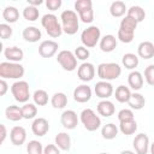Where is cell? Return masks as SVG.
Listing matches in <instances>:
<instances>
[{
	"label": "cell",
	"mask_w": 154,
	"mask_h": 154,
	"mask_svg": "<svg viewBox=\"0 0 154 154\" xmlns=\"http://www.w3.org/2000/svg\"><path fill=\"white\" fill-rule=\"evenodd\" d=\"M137 54L140 58L147 60L154 57V45L150 41H143L137 47Z\"/></svg>",
	"instance_id": "e0dca14e"
},
{
	"label": "cell",
	"mask_w": 154,
	"mask_h": 154,
	"mask_svg": "<svg viewBox=\"0 0 154 154\" xmlns=\"http://www.w3.org/2000/svg\"><path fill=\"white\" fill-rule=\"evenodd\" d=\"M49 130V123L45 118H36L31 124V131L35 136H45Z\"/></svg>",
	"instance_id": "9a60e30c"
},
{
	"label": "cell",
	"mask_w": 154,
	"mask_h": 154,
	"mask_svg": "<svg viewBox=\"0 0 154 154\" xmlns=\"http://www.w3.org/2000/svg\"><path fill=\"white\" fill-rule=\"evenodd\" d=\"M22 112L24 119H34L37 114V107L34 103H25L22 106Z\"/></svg>",
	"instance_id": "8d00e7d4"
},
{
	"label": "cell",
	"mask_w": 154,
	"mask_h": 154,
	"mask_svg": "<svg viewBox=\"0 0 154 154\" xmlns=\"http://www.w3.org/2000/svg\"><path fill=\"white\" fill-rule=\"evenodd\" d=\"M51 103L57 109L65 108V106L67 105V96L64 93H55L51 99Z\"/></svg>",
	"instance_id": "4dcf8cb0"
},
{
	"label": "cell",
	"mask_w": 154,
	"mask_h": 154,
	"mask_svg": "<svg viewBox=\"0 0 154 154\" xmlns=\"http://www.w3.org/2000/svg\"><path fill=\"white\" fill-rule=\"evenodd\" d=\"M128 83H129V87L131 89H134L135 91L140 90L143 87V76H142V73L138 72V71H131L128 76Z\"/></svg>",
	"instance_id": "ffe728a7"
},
{
	"label": "cell",
	"mask_w": 154,
	"mask_h": 154,
	"mask_svg": "<svg viewBox=\"0 0 154 154\" xmlns=\"http://www.w3.org/2000/svg\"><path fill=\"white\" fill-rule=\"evenodd\" d=\"M5 116L8 120L11 122H18L20 119H23V112H22V107L16 106V105H11L8 107H6L5 109Z\"/></svg>",
	"instance_id": "cb8c5ba5"
},
{
	"label": "cell",
	"mask_w": 154,
	"mask_h": 154,
	"mask_svg": "<svg viewBox=\"0 0 154 154\" xmlns=\"http://www.w3.org/2000/svg\"><path fill=\"white\" fill-rule=\"evenodd\" d=\"M144 79L149 85L154 87V65L153 64L148 65L144 69Z\"/></svg>",
	"instance_id": "7bdbcfd3"
},
{
	"label": "cell",
	"mask_w": 154,
	"mask_h": 154,
	"mask_svg": "<svg viewBox=\"0 0 154 154\" xmlns=\"http://www.w3.org/2000/svg\"><path fill=\"white\" fill-rule=\"evenodd\" d=\"M79 119L83 124V126L88 131H95L101 126V119L100 117L91 109V108H85L81 112Z\"/></svg>",
	"instance_id": "5b68a950"
},
{
	"label": "cell",
	"mask_w": 154,
	"mask_h": 154,
	"mask_svg": "<svg viewBox=\"0 0 154 154\" xmlns=\"http://www.w3.org/2000/svg\"><path fill=\"white\" fill-rule=\"evenodd\" d=\"M119 130L123 135H126V136L132 135L137 130V123L135 122V119L130 122H122L119 124Z\"/></svg>",
	"instance_id": "d6a6232c"
},
{
	"label": "cell",
	"mask_w": 154,
	"mask_h": 154,
	"mask_svg": "<svg viewBox=\"0 0 154 154\" xmlns=\"http://www.w3.org/2000/svg\"><path fill=\"white\" fill-rule=\"evenodd\" d=\"M2 18L7 23H16L19 18V12L14 6H7L2 11Z\"/></svg>",
	"instance_id": "f546056e"
},
{
	"label": "cell",
	"mask_w": 154,
	"mask_h": 154,
	"mask_svg": "<svg viewBox=\"0 0 154 154\" xmlns=\"http://www.w3.org/2000/svg\"><path fill=\"white\" fill-rule=\"evenodd\" d=\"M59 45L53 40H46L42 41L38 46V54L42 58H52L58 52Z\"/></svg>",
	"instance_id": "30bf717a"
},
{
	"label": "cell",
	"mask_w": 154,
	"mask_h": 154,
	"mask_svg": "<svg viewBox=\"0 0 154 154\" xmlns=\"http://www.w3.org/2000/svg\"><path fill=\"white\" fill-rule=\"evenodd\" d=\"M138 57L134 53H126L122 58V64L128 70H134L138 66Z\"/></svg>",
	"instance_id": "83f0119b"
},
{
	"label": "cell",
	"mask_w": 154,
	"mask_h": 154,
	"mask_svg": "<svg viewBox=\"0 0 154 154\" xmlns=\"http://www.w3.org/2000/svg\"><path fill=\"white\" fill-rule=\"evenodd\" d=\"M26 152H28V154H43L42 143L36 141V140L30 141L26 144Z\"/></svg>",
	"instance_id": "74e56055"
},
{
	"label": "cell",
	"mask_w": 154,
	"mask_h": 154,
	"mask_svg": "<svg viewBox=\"0 0 154 154\" xmlns=\"http://www.w3.org/2000/svg\"><path fill=\"white\" fill-rule=\"evenodd\" d=\"M10 140L14 146L24 144L26 140V131L23 126H13L10 131Z\"/></svg>",
	"instance_id": "2e32d148"
},
{
	"label": "cell",
	"mask_w": 154,
	"mask_h": 154,
	"mask_svg": "<svg viewBox=\"0 0 154 154\" xmlns=\"http://www.w3.org/2000/svg\"><path fill=\"white\" fill-rule=\"evenodd\" d=\"M101 40V31L96 25H91L87 29H84L81 34V41L84 47L93 48L96 46V43Z\"/></svg>",
	"instance_id": "8992f818"
},
{
	"label": "cell",
	"mask_w": 154,
	"mask_h": 154,
	"mask_svg": "<svg viewBox=\"0 0 154 154\" xmlns=\"http://www.w3.org/2000/svg\"><path fill=\"white\" fill-rule=\"evenodd\" d=\"M129 106L131 109H135V111H138V109H142L146 105V99L142 94L140 93H132L131 94V97L129 100Z\"/></svg>",
	"instance_id": "484cf974"
},
{
	"label": "cell",
	"mask_w": 154,
	"mask_h": 154,
	"mask_svg": "<svg viewBox=\"0 0 154 154\" xmlns=\"http://www.w3.org/2000/svg\"><path fill=\"white\" fill-rule=\"evenodd\" d=\"M96 108H97V113L100 116L105 117V118H108V117L113 116L114 112H116V107H114L113 102L109 101V100H101L97 103Z\"/></svg>",
	"instance_id": "d6986e66"
},
{
	"label": "cell",
	"mask_w": 154,
	"mask_h": 154,
	"mask_svg": "<svg viewBox=\"0 0 154 154\" xmlns=\"http://www.w3.org/2000/svg\"><path fill=\"white\" fill-rule=\"evenodd\" d=\"M118 131H119L118 126L116 124H113V123H108V124H106V125H103L101 128V135H102V137L105 140L116 138V136L118 135Z\"/></svg>",
	"instance_id": "f1b7e54d"
},
{
	"label": "cell",
	"mask_w": 154,
	"mask_h": 154,
	"mask_svg": "<svg viewBox=\"0 0 154 154\" xmlns=\"http://www.w3.org/2000/svg\"><path fill=\"white\" fill-rule=\"evenodd\" d=\"M38 16H40V12L37 10V7L28 5L23 10V17H24V19H26L29 22H35L36 19H38Z\"/></svg>",
	"instance_id": "e575fe53"
},
{
	"label": "cell",
	"mask_w": 154,
	"mask_h": 154,
	"mask_svg": "<svg viewBox=\"0 0 154 154\" xmlns=\"http://www.w3.org/2000/svg\"><path fill=\"white\" fill-rule=\"evenodd\" d=\"M11 35H12V28L10 26V24L1 23L0 24V37L2 40H7L8 37H11Z\"/></svg>",
	"instance_id": "ee69618b"
},
{
	"label": "cell",
	"mask_w": 154,
	"mask_h": 154,
	"mask_svg": "<svg viewBox=\"0 0 154 154\" xmlns=\"http://www.w3.org/2000/svg\"><path fill=\"white\" fill-rule=\"evenodd\" d=\"M134 112L129 108H124V109H120L118 112V120L122 123V122H130V120H134Z\"/></svg>",
	"instance_id": "ab89813d"
},
{
	"label": "cell",
	"mask_w": 154,
	"mask_h": 154,
	"mask_svg": "<svg viewBox=\"0 0 154 154\" xmlns=\"http://www.w3.org/2000/svg\"><path fill=\"white\" fill-rule=\"evenodd\" d=\"M117 47V38L113 35H105L100 40V49L105 53H109L114 51Z\"/></svg>",
	"instance_id": "44dd1931"
},
{
	"label": "cell",
	"mask_w": 154,
	"mask_h": 154,
	"mask_svg": "<svg viewBox=\"0 0 154 154\" xmlns=\"http://www.w3.org/2000/svg\"><path fill=\"white\" fill-rule=\"evenodd\" d=\"M89 55H90L89 49H88L87 47H84V46H79V47H77V48L75 49V57H76L78 60L84 61V60H87V59L89 58Z\"/></svg>",
	"instance_id": "60d3db41"
},
{
	"label": "cell",
	"mask_w": 154,
	"mask_h": 154,
	"mask_svg": "<svg viewBox=\"0 0 154 154\" xmlns=\"http://www.w3.org/2000/svg\"><path fill=\"white\" fill-rule=\"evenodd\" d=\"M7 89H8V85H7L6 81L5 79H1L0 81V95L4 96L6 94V91H7Z\"/></svg>",
	"instance_id": "c3c4849f"
},
{
	"label": "cell",
	"mask_w": 154,
	"mask_h": 154,
	"mask_svg": "<svg viewBox=\"0 0 154 154\" xmlns=\"http://www.w3.org/2000/svg\"><path fill=\"white\" fill-rule=\"evenodd\" d=\"M78 17H79V19L83 23H91L94 20V11H93V7H89V8H85V10L79 11L78 12Z\"/></svg>",
	"instance_id": "f35d334b"
},
{
	"label": "cell",
	"mask_w": 154,
	"mask_h": 154,
	"mask_svg": "<svg viewBox=\"0 0 154 154\" xmlns=\"http://www.w3.org/2000/svg\"><path fill=\"white\" fill-rule=\"evenodd\" d=\"M54 141H55V146L60 150H69L71 148V137L66 132H59L55 136Z\"/></svg>",
	"instance_id": "603a6c76"
},
{
	"label": "cell",
	"mask_w": 154,
	"mask_h": 154,
	"mask_svg": "<svg viewBox=\"0 0 154 154\" xmlns=\"http://www.w3.org/2000/svg\"><path fill=\"white\" fill-rule=\"evenodd\" d=\"M77 76L82 82H90L95 76V67L91 63H83L78 67Z\"/></svg>",
	"instance_id": "5bb4252c"
},
{
	"label": "cell",
	"mask_w": 154,
	"mask_h": 154,
	"mask_svg": "<svg viewBox=\"0 0 154 154\" xmlns=\"http://www.w3.org/2000/svg\"><path fill=\"white\" fill-rule=\"evenodd\" d=\"M11 93L16 101L25 103L30 97L29 83L25 81H17L11 85Z\"/></svg>",
	"instance_id": "52a82bcc"
},
{
	"label": "cell",
	"mask_w": 154,
	"mask_h": 154,
	"mask_svg": "<svg viewBox=\"0 0 154 154\" xmlns=\"http://www.w3.org/2000/svg\"><path fill=\"white\" fill-rule=\"evenodd\" d=\"M32 100H34L35 105H37V106H46L47 102H48V94H47L46 90L38 89L34 93Z\"/></svg>",
	"instance_id": "d590c367"
},
{
	"label": "cell",
	"mask_w": 154,
	"mask_h": 154,
	"mask_svg": "<svg viewBox=\"0 0 154 154\" xmlns=\"http://www.w3.org/2000/svg\"><path fill=\"white\" fill-rule=\"evenodd\" d=\"M42 34H41V30L36 26H26L24 30H23V38L28 42H37L40 38H41Z\"/></svg>",
	"instance_id": "7402d4cb"
},
{
	"label": "cell",
	"mask_w": 154,
	"mask_h": 154,
	"mask_svg": "<svg viewBox=\"0 0 154 154\" xmlns=\"http://www.w3.org/2000/svg\"><path fill=\"white\" fill-rule=\"evenodd\" d=\"M100 154H108V153H100Z\"/></svg>",
	"instance_id": "db71d44e"
},
{
	"label": "cell",
	"mask_w": 154,
	"mask_h": 154,
	"mask_svg": "<svg viewBox=\"0 0 154 154\" xmlns=\"http://www.w3.org/2000/svg\"><path fill=\"white\" fill-rule=\"evenodd\" d=\"M41 24L46 29L47 34L53 38H57L63 34V28L58 22V17L53 13L45 14L41 19Z\"/></svg>",
	"instance_id": "277c9868"
},
{
	"label": "cell",
	"mask_w": 154,
	"mask_h": 154,
	"mask_svg": "<svg viewBox=\"0 0 154 154\" xmlns=\"http://www.w3.org/2000/svg\"><path fill=\"white\" fill-rule=\"evenodd\" d=\"M122 73V67L117 63H101L97 66V76L101 81H113L117 79Z\"/></svg>",
	"instance_id": "3957f363"
},
{
	"label": "cell",
	"mask_w": 154,
	"mask_h": 154,
	"mask_svg": "<svg viewBox=\"0 0 154 154\" xmlns=\"http://www.w3.org/2000/svg\"><path fill=\"white\" fill-rule=\"evenodd\" d=\"M28 4H29L30 6L37 7V6L42 5V4H43V1H42V0H28Z\"/></svg>",
	"instance_id": "f907efd6"
},
{
	"label": "cell",
	"mask_w": 154,
	"mask_h": 154,
	"mask_svg": "<svg viewBox=\"0 0 154 154\" xmlns=\"http://www.w3.org/2000/svg\"><path fill=\"white\" fill-rule=\"evenodd\" d=\"M43 154H60V149L55 144H47L43 148Z\"/></svg>",
	"instance_id": "7dc6e473"
},
{
	"label": "cell",
	"mask_w": 154,
	"mask_h": 154,
	"mask_svg": "<svg viewBox=\"0 0 154 154\" xmlns=\"http://www.w3.org/2000/svg\"><path fill=\"white\" fill-rule=\"evenodd\" d=\"M134 35H135V32H129V31H125V30H122V29L118 30V40L120 42H123V43L132 42Z\"/></svg>",
	"instance_id": "b9f144b4"
},
{
	"label": "cell",
	"mask_w": 154,
	"mask_h": 154,
	"mask_svg": "<svg viewBox=\"0 0 154 154\" xmlns=\"http://www.w3.org/2000/svg\"><path fill=\"white\" fill-rule=\"evenodd\" d=\"M57 61L65 71H73L77 67V58L75 57V53L69 49L60 51L57 55Z\"/></svg>",
	"instance_id": "ba28073f"
},
{
	"label": "cell",
	"mask_w": 154,
	"mask_h": 154,
	"mask_svg": "<svg viewBox=\"0 0 154 154\" xmlns=\"http://www.w3.org/2000/svg\"><path fill=\"white\" fill-rule=\"evenodd\" d=\"M60 19H61V28L63 31L67 35H75L78 31V26H79V17L77 16V13L72 10H65L61 12L60 14Z\"/></svg>",
	"instance_id": "6da1fadb"
},
{
	"label": "cell",
	"mask_w": 154,
	"mask_h": 154,
	"mask_svg": "<svg viewBox=\"0 0 154 154\" xmlns=\"http://www.w3.org/2000/svg\"><path fill=\"white\" fill-rule=\"evenodd\" d=\"M149 152H150V154H154V142L150 144V147H149Z\"/></svg>",
	"instance_id": "f5cc1de1"
},
{
	"label": "cell",
	"mask_w": 154,
	"mask_h": 154,
	"mask_svg": "<svg viewBox=\"0 0 154 154\" xmlns=\"http://www.w3.org/2000/svg\"><path fill=\"white\" fill-rule=\"evenodd\" d=\"M125 12H128L126 10V6H125V2L124 1H113L109 6V13L112 17L114 18H119V17H123L125 14Z\"/></svg>",
	"instance_id": "d4e9b609"
},
{
	"label": "cell",
	"mask_w": 154,
	"mask_h": 154,
	"mask_svg": "<svg viewBox=\"0 0 154 154\" xmlns=\"http://www.w3.org/2000/svg\"><path fill=\"white\" fill-rule=\"evenodd\" d=\"M0 129H1V138H0V142L4 143L5 138H6V128L4 124H0Z\"/></svg>",
	"instance_id": "681fc988"
},
{
	"label": "cell",
	"mask_w": 154,
	"mask_h": 154,
	"mask_svg": "<svg viewBox=\"0 0 154 154\" xmlns=\"http://www.w3.org/2000/svg\"><path fill=\"white\" fill-rule=\"evenodd\" d=\"M24 67L19 63H11V61H2L0 64V77L1 79L12 78L18 79L24 76Z\"/></svg>",
	"instance_id": "7a4b0ae2"
},
{
	"label": "cell",
	"mask_w": 154,
	"mask_h": 154,
	"mask_svg": "<svg viewBox=\"0 0 154 154\" xmlns=\"http://www.w3.org/2000/svg\"><path fill=\"white\" fill-rule=\"evenodd\" d=\"M126 13H128L126 16L134 18L137 23L142 22V20L146 18V12H144V10H143L141 6H131V7L128 10Z\"/></svg>",
	"instance_id": "1f68e13d"
},
{
	"label": "cell",
	"mask_w": 154,
	"mask_h": 154,
	"mask_svg": "<svg viewBox=\"0 0 154 154\" xmlns=\"http://www.w3.org/2000/svg\"><path fill=\"white\" fill-rule=\"evenodd\" d=\"M4 55H5V58L8 61H11V63H18V61H20L23 59L24 53H23V51L19 47L13 46V47H6L5 51H4Z\"/></svg>",
	"instance_id": "ac0fdd59"
},
{
	"label": "cell",
	"mask_w": 154,
	"mask_h": 154,
	"mask_svg": "<svg viewBox=\"0 0 154 154\" xmlns=\"http://www.w3.org/2000/svg\"><path fill=\"white\" fill-rule=\"evenodd\" d=\"M60 123L61 125L67 130H73L78 124V117L77 113L72 109H66L60 116Z\"/></svg>",
	"instance_id": "8fae6325"
},
{
	"label": "cell",
	"mask_w": 154,
	"mask_h": 154,
	"mask_svg": "<svg viewBox=\"0 0 154 154\" xmlns=\"http://www.w3.org/2000/svg\"><path fill=\"white\" fill-rule=\"evenodd\" d=\"M91 97V88L87 84L77 85L73 90V100L79 103H84L89 101Z\"/></svg>",
	"instance_id": "4fadbf2b"
},
{
	"label": "cell",
	"mask_w": 154,
	"mask_h": 154,
	"mask_svg": "<svg viewBox=\"0 0 154 154\" xmlns=\"http://www.w3.org/2000/svg\"><path fill=\"white\" fill-rule=\"evenodd\" d=\"M137 24L138 23L134 18H131L129 16H125L122 19V22H120V28L119 29L125 30V31H129V32H135V29H136Z\"/></svg>",
	"instance_id": "836d02e7"
},
{
	"label": "cell",
	"mask_w": 154,
	"mask_h": 154,
	"mask_svg": "<svg viewBox=\"0 0 154 154\" xmlns=\"http://www.w3.org/2000/svg\"><path fill=\"white\" fill-rule=\"evenodd\" d=\"M94 91H95V95L100 99H105L107 100L109 96H112L113 94V85L107 82V81H100L95 84L94 87Z\"/></svg>",
	"instance_id": "7c38bea8"
},
{
	"label": "cell",
	"mask_w": 154,
	"mask_h": 154,
	"mask_svg": "<svg viewBox=\"0 0 154 154\" xmlns=\"http://www.w3.org/2000/svg\"><path fill=\"white\" fill-rule=\"evenodd\" d=\"M120 154H135V152H132V150H123Z\"/></svg>",
	"instance_id": "816d5d0a"
},
{
	"label": "cell",
	"mask_w": 154,
	"mask_h": 154,
	"mask_svg": "<svg viewBox=\"0 0 154 154\" xmlns=\"http://www.w3.org/2000/svg\"><path fill=\"white\" fill-rule=\"evenodd\" d=\"M131 94H132V93L130 91L129 87L119 85V87H117V89H116V91H114V97H116V100H117L118 102L124 103V102H129V100H130V97H131Z\"/></svg>",
	"instance_id": "4316f807"
},
{
	"label": "cell",
	"mask_w": 154,
	"mask_h": 154,
	"mask_svg": "<svg viewBox=\"0 0 154 154\" xmlns=\"http://www.w3.org/2000/svg\"><path fill=\"white\" fill-rule=\"evenodd\" d=\"M89 7H93L91 0H77L75 2V10L77 12H79L82 10H85V8H89Z\"/></svg>",
	"instance_id": "f6af8a7d"
},
{
	"label": "cell",
	"mask_w": 154,
	"mask_h": 154,
	"mask_svg": "<svg viewBox=\"0 0 154 154\" xmlns=\"http://www.w3.org/2000/svg\"><path fill=\"white\" fill-rule=\"evenodd\" d=\"M61 0H47L46 1V6L48 10L51 11H57L58 8L61 7Z\"/></svg>",
	"instance_id": "bcb514c9"
},
{
	"label": "cell",
	"mask_w": 154,
	"mask_h": 154,
	"mask_svg": "<svg viewBox=\"0 0 154 154\" xmlns=\"http://www.w3.org/2000/svg\"><path fill=\"white\" fill-rule=\"evenodd\" d=\"M132 146L135 148L136 154H147L150 147L149 137L146 134H138L135 136L132 141Z\"/></svg>",
	"instance_id": "9c48e42d"
}]
</instances>
